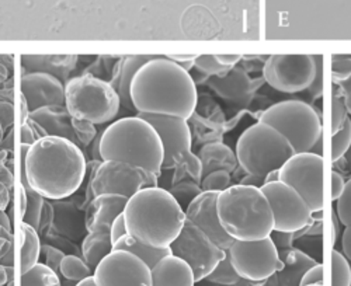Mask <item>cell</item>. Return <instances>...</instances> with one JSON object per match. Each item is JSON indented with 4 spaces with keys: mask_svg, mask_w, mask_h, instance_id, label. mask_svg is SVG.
Listing matches in <instances>:
<instances>
[{
    "mask_svg": "<svg viewBox=\"0 0 351 286\" xmlns=\"http://www.w3.org/2000/svg\"><path fill=\"white\" fill-rule=\"evenodd\" d=\"M130 97L136 114H159L190 120L197 108V84L186 69L167 56L146 62L131 81Z\"/></svg>",
    "mask_w": 351,
    "mask_h": 286,
    "instance_id": "6da1fadb",
    "label": "cell"
},
{
    "mask_svg": "<svg viewBox=\"0 0 351 286\" xmlns=\"http://www.w3.org/2000/svg\"><path fill=\"white\" fill-rule=\"evenodd\" d=\"M87 173L83 151L69 139L45 136L25 155L28 185L45 199H65L75 194Z\"/></svg>",
    "mask_w": 351,
    "mask_h": 286,
    "instance_id": "7a4b0ae2",
    "label": "cell"
},
{
    "mask_svg": "<svg viewBox=\"0 0 351 286\" xmlns=\"http://www.w3.org/2000/svg\"><path fill=\"white\" fill-rule=\"evenodd\" d=\"M123 215L128 235L155 248H169L186 223V212L178 199L159 185L134 194Z\"/></svg>",
    "mask_w": 351,
    "mask_h": 286,
    "instance_id": "3957f363",
    "label": "cell"
},
{
    "mask_svg": "<svg viewBox=\"0 0 351 286\" xmlns=\"http://www.w3.org/2000/svg\"><path fill=\"white\" fill-rule=\"evenodd\" d=\"M100 156L103 160L130 163L160 177L165 151L156 129L134 116L111 122L101 132Z\"/></svg>",
    "mask_w": 351,
    "mask_h": 286,
    "instance_id": "277c9868",
    "label": "cell"
},
{
    "mask_svg": "<svg viewBox=\"0 0 351 286\" xmlns=\"http://www.w3.org/2000/svg\"><path fill=\"white\" fill-rule=\"evenodd\" d=\"M218 218L233 240L267 239L274 231V215L267 196L260 188L235 184L218 194Z\"/></svg>",
    "mask_w": 351,
    "mask_h": 286,
    "instance_id": "5b68a950",
    "label": "cell"
},
{
    "mask_svg": "<svg viewBox=\"0 0 351 286\" xmlns=\"http://www.w3.org/2000/svg\"><path fill=\"white\" fill-rule=\"evenodd\" d=\"M235 155L247 174L266 180L267 174L280 170L295 151L281 132L265 122H257L241 135Z\"/></svg>",
    "mask_w": 351,
    "mask_h": 286,
    "instance_id": "8992f818",
    "label": "cell"
},
{
    "mask_svg": "<svg viewBox=\"0 0 351 286\" xmlns=\"http://www.w3.org/2000/svg\"><path fill=\"white\" fill-rule=\"evenodd\" d=\"M65 107L75 120L103 125L119 116L121 101L108 81L83 73L66 81Z\"/></svg>",
    "mask_w": 351,
    "mask_h": 286,
    "instance_id": "52a82bcc",
    "label": "cell"
},
{
    "mask_svg": "<svg viewBox=\"0 0 351 286\" xmlns=\"http://www.w3.org/2000/svg\"><path fill=\"white\" fill-rule=\"evenodd\" d=\"M258 122H265L281 132L295 153L309 152L324 135V127L316 109L301 100H287L269 107Z\"/></svg>",
    "mask_w": 351,
    "mask_h": 286,
    "instance_id": "ba28073f",
    "label": "cell"
},
{
    "mask_svg": "<svg viewBox=\"0 0 351 286\" xmlns=\"http://www.w3.org/2000/svg\"><path fill=\"white\" fill-rule=\"evenodd\" d=\"M136 116L148 121L162 140L165 151L162 170L184 167L195 181H199L202 177V164L199 157L191 152V131L187 120L173 116H159V114H136Z\"/></svg>",
    "mask_w": 351,
    "mask_h": 286,
    "instance_id": "9c48e42d",
    "label": "cell"
},
{
    "mask_svg": "<svg viewBox=\"0 0 351 286\" xmlns=\"http://www.w3.org/2000/svg\"><path fill=\"white\" fill-rule=\"evenodd\" d=\"M158 176L143 168L119 160H103L87 184L86 199L100 194H119L131 198L139 190L158 187Z\"/></svg>",
    "mask_w": 351,
    "mask_h": 286,
    "instance_id": "30bf717a",
    "label": "cell"
},
{
    "mask_svg": "<svg viewBox=\"0 0 351 286\" xmlns=\"http://www.w3.org/2000/svg\"><path fill=\"white\" fill-rule=\"evenodd\" d=\"M226 252L237 274L246 281L263 282L284 267L271 237L252 242L235 240Z\"/></svg>",
    "mask_w": 351,
    "mask_h": 286,
    "instance_id": "8fae6325",
    "label": "cell"
},
{
    "mask_svg": "<svg viewBox=\"0 0 351 286\" xmlns=\"http://www.w3.org/2000/svg\"><path fill=\"white\" fill-rule=\"evenodd\" d=\"M278 181L294 188L313 213L324 209V156L295 153L278 170Z\"/></svg>",
    "mask_w": 351,
    "mask_h": 286,
    "instance_id": "7c38bea8",
    "label": "cell"
},
{
    "mask_svg": "<svg viewBox=\"0 0 351 286\" xmlns=\"http://www.w3.org/2000/svg\"><path fill=\"white\" fill-rule=\"evenodd\" d=\"M171 254L184 260L193 270L195 282L207 276L225 259L226 251L218 247L199 227L186 220L182 232L170 244Z\"/></svg>",
    "mask_w": 351,
    "mask_h": 286,
    "instance_id": "4fadbf2b",
    "label": "cell"
},
{
    "mask_svg": "<svg viewBox=\"0 0 351 286\" xmlns=\"http://www.w3.org/2000/svg\"><path fill=\"white\" fill-rule=\"evenodd\" d=\"M316 73L312 55H271L263 66V76L273 89L294 94L308 90Z\"/></svg>",
    "mask_w": 351,
    "mask_h": 286,
    "instance_id": "5bb4252c",
    "label": "cell"
},
{
    "mask_svg": "<svg viewBox=\"0 0 351 286\" xmlns=\"http://www.w3.org/2000/svg\"><path fill=\"white\" fill-rule=\"evenodd\" d=\"M260 190L271 205L276 232L297 233L311 223L313 212L292 187L281 181H271L263 184Z\"/></svg>",
    "mask_w": 351,
    "mask_h": 286,
    "instance_id": "9a60e30c",
    "label": "cell"
},
{
    "mask_svg": "<svg viewBox=\"0 0 351 286\" xmlns=\"http://www.w3.org/2000/svg\"><path fill=\"white\" fill-rule=\"evenodd\" d=\"M97 286H152L151 267L130 251L112 250L93 271Z\"/></svg>",
    "mask_w": 351,
    "mask_h": 286,
    "instance_id": "2e32d148",
    "label": "cell"
},
{
    "mask_svg": "<svg viewBox=\"0 0 351 286\" xmlns=\"http://www.w3.org/2000/svg\"><path fill=\"white\" fill-rule=\"evenodd\" d=\"M218 194L219 192L215 191H201L184 209V212L186 220L194 223L218 247L228 251L235 240L225 232L219 222L217 211Z\"/></svg>",
    "mask_w": 351,
    "mask_h": 286,
    "instance_id": "e0dca14e",
    "label": "cell"
},
{
    "mask_svg": "<svg viewBox=\"0 0 351 286\" xmlns=\"http://www.w3.org/2000/svg\"><path fill=\"white\" fill-rule=\"evenodd\" d=\"M20 93L27 100L30 112L47 105H65V84L49 73L27 72L23 75Z\"/></svg>",
    "mask_w": 351,
    "mask_h": 286,
    "instance_id": "ac0fdd59",
    "label": "cell"
},
{
    "mask_svg": "<svg viewBox=\"0 0 351 286\" xmlns=\"http://www.w3.org/2000/svg\"><path fill=\"white\" fill-rule=\"evenodd\" d=\"M158 55H130L119 58L112 68V75L110 79V84L115 89V92L120 96L121 107H124L127 111H135L131 97H130V89L131 81L135 76V73L146 64L152 60H155Z\"/></svg>",
    "mask_w": 351,
    "mask_h": 286,
    "instance_id": "d6986e66",
    "label": "cell"
},
{
    "mask_svg": "<svg viewBox=\"0 0 351 286\" xmlns=\"http://www.w3.org/2000/svg\"><path fill=\"white\" fill-rule=\"evenodd\" d=\"M28 118L40 124L48 136H58L72 140L77 145L73 129V118L65 105H47L28 114Z\"/></svg>",
    "mask_w": 351,
    "mask_h": 286,
    "instance_id": "ffe728a7",
    "label": "cell"
},
{
    "mask_svg": "<svg viewBox=\"0 0 351 286\" xmlns=\"http://www.w3.org/2000/svg\"><path fill=\"white\" fill-rule=\"evenodd\" d=\"M128 199L130 198L119 194L96 195L86 209L84 224L87 232L100 224L111 226L114 219L124 212Z\"/></svg>",
    "mask_w": 351,
    "mask_h": 286,
    "instance_id": "44dd1931",
    "label": "cell"
},
{
    "mask_svg": "<svg viewBox=\"0 0 351 286\" xmlns=\"http://www.w3.org/2000/svg\"><path fill=\"white\" fill-rule=\"evenodd\" d=\"M152 286H194L195 278L191 267L173 254L165 257L151 268Z\"/></svg>",
    "mask_w": 351,
    "mask_h": 286,
    "instance_id": "7402d4cb",
    "label": "cell"
},
{
    "mask_svg": "<svg viewBox=\"0 0 351 286\" xmlns=\"http://www.w3.org/2000/svg\"><path fill=\"white\" fill-rule=\"evenodd\" d=\"M20 61L28 72L49 73L60 79L64 84L69 80L71 72L75 69L77 56L66 55H23Z\"/></svg>",
    "mask_w": 351,
    "mask_h": 286,
    "instance_id": "603a6c76",
    "label": "cell"
},
{
    "mask_svg": "<svg viewBox=\"0 0 351 286\" xmlns=\"http://www.w3.org/2000/svg\"><path fill=\"white\" fill-rule=\"evenodd\" d=\"M108 224H100L89 232L83 240L82 252L83 260L93 271L100 264V261L112 251V242L110 236Z\"/></svg>",
    "mask_w": 351,
    "mask_h": 286,
    "instance_id": "cb8c5ba5",
    "label": "cell"
},
{
    "mask_svg": "<svg viewBox=\"0 0 351 286\" xmlns=\"http://www.w3.org/2000/svg\"><path fill=\"white\" fill-rule=\"evenodd\" d=\"M21 247H20V274L30 271L40 260L41 242L38 231L33 226L21 222Z\"/></svg>",
    "mask_w": 351,
    "mask_h": 286,
    "instance_id": "d4e9b609",
    "label": "cell"
},
{
    "mask_svg": "<svg viewBox=\"0 0 351 286\" xmlns=\"http://www.w3.org/2000/svg\"><path fill=\"white\" fill-rule=\"evenodd\" d=\"M280 259L284 264L282 270L280 271L282 274L284 279L291 281L289 286H300L302 275L315 264H317L313 259L305 252L295 250V248H288L284 250V254L280 255Z\"/></svg>",
    "mask_w": 351,
    "mask_h": 286,
    "instance_id": "484cf974",
    "label": "cell"
},
{
    "mask_svg": "<svg viewBox=\"0 0 351 286\" xmlns=\"http://www.w3.org/2000/svg\"><path fill=\"white\" fill-rule=\"evenodd\" d=\"M112 250L130 251L134 255L139 257V259L148 264L151 268L155 267L162 259H165V257L171 254L170 247L169 248H155V247H151L148 244H145V243L136 240L131 235H125L119 242L114 243Z\"/></svg>",
    "mask_w": 351,
    "mask_h": 286,
    "instance_id": "4316f807",
    "label": "cell"
},
{
    "mask_svg": "<svg viewBox=\"0 0 351 286\" xmlns=\"http://www.w3.org/2000/svg\"><path fill=\"white\" fill-rule=\"evenodd\" d=\"M214 86L222 96L241 100L247 94L250 84L246 73H243L242 70L230 69L229 72L223 73L222 77L215 79Z\"/></svg>",
    "mask_w": 351,
    "mask_h": 286,
    "instance_id": "83f0119b",
    "label": "cell"
},
{
    "mask_svg": "<svg viewBox=\"0 0 351 286\" xmlns=\"http://www.w3.org/2000/svg\"><path fill=\"white\" fill-rule=\"evenodd\" d=\"M20 286H61V281L51 267L37 263L30 271L20 276Z\"/></svg>",
    "mask_w": 351,
    "mask_h": 286,
    "instance_id": "f1b7e54d",
    "label": "cell"
},
{
    "mask_svg": "<svg viewBox=\"0 0 351 286\" xmlns=\"http://www.w3.org/2000/svg\"><path fill=\"white\" fill-rule=\"evenodd\" d=\"M201 164H202V168L206 166H214V164H222L223 170H228L226 166L228 163L230 166L235 167V163L238 161L237 160V155L233 156L232 151L223 145H211V146H207L204 148L201 151Z\"/></svg>",
    "mask_w": 351,
    "mask_h": 286,
    "instance_id": "f546056e",
    "label": "cell"
},
{
    "mask_svg": "<svg viewBox=\"0 0 351 286\" xmlns=\"http://www.w3.org/2000/svg\"><path fill=\"white\" fill-rule=\"evenodd\" d=\"M333 83L339 86L341 96L351 90V56H333L332 58Z\"/></svg>",
    "mask_w": 351,
    "mask_h": 286,
    "instance_id": "4dcf8cb0",
    "label": "cell"
},
{
    "mask_svg": "<svg viewBox=\"0 0 351 286\" xmlns=\"http://www.w3.org/2000/svg\"><path fill=\"white\" fill-rule=\"evenodd\" d=\"M60 271L66 279L75 281V282H80L84 278L93 275L92 268L87 265L84 260L79 259L76 255H65L61 263Z\"/></svg>",
    "mask_w": 351,
    "mask_h": 286,
    "instance_id": "1f68e13d",
    "label": "cell"
},
{
    "mask_svg": "<svg viewBox=\"0 0 351 286\" xmlns=\"http://www.w3.org/2000/svg\"><path fill=\"white\" fill-rule=\"evenodd\" d=\"M332 286H351V264L336 248L332 251Z\"/></svg>",
    "mask_w": 351,
    "mask_h": 286,
    "instance_id": "d6a6232c",
    "label": "cell"
},
{
    "mask_svg": "<svg viewBox=\"0 0 351 286\" xmlns=\"http://www.w3.org/2000/svg\"><path fill=\"white\" fill-rule=\"evenodd\" d=\"M44 196L37 194L36 191H32L27 194V207L23 215V222L33 226L34 229L40 227L43 212H44Z\"/></svg>",
    "mask_w": 351,
    "mask_h": 286,
    "instance_id": "836d02e7",
    "label": "cell"
},
{
    "mask_svg": "<svg viewBox=\"0 0 351 286\" xmlns=\"http://www.w3.org/2000/svg\"><path fill=\"white\" fill-rule=\"evenodd\" d=\"M351 146V120L347 118L344 125L332 133V160H340Z\"/></svg>",
    "mask_w": 351,
    "mask_h": 286,
    "instance_id": "e575fe53",
    "label": "cell"
},
{
    "mask_svg": "<svg viewBox=\"0 0 351 286\" xmlns=\"http://www.w3.org/2000/svg\"><path fill=\"white\" fill-rule=\"evenodd\" d=\"M208 281L211 282H217L221 285H235L239 282L241 276L237 274L235 268H233L229 255L226 252L225 259L217 265V268L207 276Z\"/></svg>",
    "mask_w": 351,
    "mask_h": 286,
    "instance_id": "d590c367",
    "label": "cell"
},
{
    "mask_svg": "<svg viewBox=\"0 0 351 286\" xmlns=\"http://www.w3.org/2000/svg\"><path fill=\"white\" fill-rule=\"evenodd\" d=\"M194 69L207 76H219L230 70V68L218 61L217 55H197L194 60Z\"/></svg>",
    "mask_w": 351,
    "mask_h": 286,
    "instance_id": "8d00e7d4",
    "label": "cell"
},
{
    "mask_svg": "<svg viewBox=\"0 0 351 286\" xmlns=\"http://www.w3.org/2000/svg\"><path fill=\"white\" fill-rule=\"evenodd\" d=\"M230 185V174L228 170H215L211 171L201 181V191H215L221 192Z\"/></svg>",
    "mask_w": 351,
    "mask_h": 286,
    "instance_id": "74e56055",
    "label": "cell"
},
{
    "mask_svg": "<svg viewBox=\"0 0 351 286\" xmlns=\"http://www.w3.org/2000/svg\"><path fill=\"white\" fill-rule=\"evenodd\" d=\"M335 211L340 219V223L344 227L351 226V179L346 183L341 195L336 201Z\"/></svg>",
    "mask_w": 351,
    "mask_h": 286,
    "instance_id": "f35d334b",
    "label": "cell"
},
{
    "mask_svg": "<svg viewBox=\"0 0 351 286\" xmlns=\"http://www.w3.org/2000/svg\"><path fill=\"white\" fill-rule=\"evenodd\" d=\"M73 124V129L76 133V139H77V146H87L90 145V142L97 136V131L95 124L87 122V121H82V120H75L72 121ZM82 149V148H80Z\"/></svg>",
    "mask_w": 351,
    "mask_h": 286,
    "instance_id": "ab89813d",
    "label": "cell"
},
{
    "mask_svg": "<svg viewBox=\"0 0 351 286\" xmlns=\"http://www.w3.org/2000/svg\"><path fill=\"white\" fill-rule=\"evenodd\" d=\"M348 118V111L341 94H335L332 100V133L337 132Z\"/></svg>",
    "mask_w": 351,
    "mask_h": 286,
    "instance_id": "60d3db41",
    "label": "cell"
},
{
    "mask_svg": "<svg viewBox=\"0 0 351 286\" xmlns=\"http://www.w3.org/2000/svg\"><path fill=\"white\" fill-rule=\"evenodd\" d=\"M170 192L176 199H178L180 205H183V201H187V207H189L193 199L201 192V187L191 183H183L179 187H174Z\"/></svg>",
    "mask_w": 351,
    "mask_h": 286,
    "instance_id": "b9f144b4",
    "label": "cell"
},
{
    "mask_svg": "<svg viewBox=\"0 0 351 286\" xmlns=\"http://www.w3.org/2000/svg\"><path fill=\"white\" fill-rule=\"evenodd\" d=\"M315 61H316V73L308 90L311 92L312 97L317 99L322 96V92H324V56H317V58L315 56Z\"/></svg>",
    "mask_w": 351,
    "mask_h": 286,
    "instance_id": "7bdbcfd3",
    "label": "cell"
},
{
    "mask_svg": "<svg viewBox=\"0 0 351 286\" xmlns=\"http://www.w3.org/2000/svg\"><path fill=\"white\" fill-rule=\"evenodd\" d=\"M324 285V264H315L301 278L300 286Z\"/></svg>",
    "mask_w": 351,
    "mask_h": 286,
    "instance_id": "ee69618b",
    "label": "cell"
},
{
    "mask_svg": "<svg viewBox=\"0 0 351 286\" xmlns=\"http://www.w3.org/2000/svg\"><path fill=\"white\" fill-rule=\"evenodd\" d=\"M41 251L45 252V255H47V265L51 267L53 271L60 270L61 263H62V260H64L65 254H64L62 251H60V250H56V248L51 247V246H44V247H41Z\"/></svg>",
    "mask_w": 351,
    "mask_h": 286,
    "instance_id": "f6af8a7d",
    "label": "cell"
},
{
    "mask_svg": "<svg viewBox=\"0 0 351 286\" xmlns=\"http://www.w3.org/2000/svg\"><path fill=\"white\" fill-rule=\"evenodd\" d=\"M125 235H128V232H127L124 215L121 213V215H119V216L114 219V222L111 223V227H110V236H111L112 244L119 242Z\"/></svg>",
    "mask_w": 351,
    "mask_h": 286,
    "instance_id": "bcb514c9",
    "label": "cell"
},
{
    "mask_svg": "<svg viewBox=\"0 0 351 286\" xmlns=\"http://www.w3.org/2000/svg\"><path fill=\"white\" fill-rule=\"evenodd\" d=\"M13 124H14L13 105L5 101H0V125L3 127V129H6Z\"/></svg>",
    "mask_w": 351,
    "mask_h": 286,
    "instance_id": "7dc6e473",
    "label": "cell"
},
{
    "mask_svg": "<svg viewBox=\"0 0 351 286\" xmlns=\"http://www.w3.org/2000/svg\"><path fill=\"white\" fill-rule=\"evenodd\" d=\"M295 233H284V232H276L273 231V233L270 235V237L273 239L274 244L277 248H282V250H288L291 247L292 239H294Z\"/></svg>",
    "mask_w": 351,
    "mask_h": 286,
    "instance_id": "c3c4849f",
    "label": "cell"
},
{
    "mask_svg": "<svg viewBox=\"0 0 351 286\" xmlns=\"http://www.w3.org/2000/svg\"><path fill=\"white\" fill-rule=\"evenodd\" d=\"M330 183H332V194H330L332 201H337L339 196L341 195V192L344 190L346 181L339 173H336V171H332V181Z\"/></svg>",
    "mask_w": 351,
    "mask_h": 286,
    "instance_id": "681fc988",
    "label": "cell"
},
{
    "mask_svg": "<svg viewBox=\"0 0 351 286\" xmlns=\"http://www.w3.org/2000/svg\"><path fill=\"white\" fill-rule=\"evenodd\" d=\"M341 252L351 264V226H346L341 233Z\"/></svg>",
    "mask_w": 351,
    "mask_h": 286,
    "instance_id": "f907efd6",
    "label": "cell"
},
{
    "mask_svg": "<svg viewBox=\"0 0 351 286\" xmlns=\"http://www.w3.org/2000/svg\"><path fill=\"white\" fill-rule=\"evenodd\" d=\"M20 140H21V145H28V146H32L33 143H36V140H37L33 128H32L30 125H28L27 121H25L24 124H21Z\"/></svg>",
    "mask_w": 351,
    "mask_h": 286,
    "instance_id": "816d5d0a",
    "label": "cell"
},
{
    "mask_svg": "<svg viewBox=\"0 0 351 286\" xmlns=\"http://www.w3.org/2000/svg\"><path fill=\"white\" fill-rule=\"evenodd\" d=\"M217 58L222 65L232 69V68H235V65L242 60V56L241 55H230V53H221V55H217Z\"/></svg>",
    "mask_w": 351,
    "mask_h": 286,
    "instance_id": "f5cc1de1",
    "label": "cell"
},
{
    "mask_svg": "<svg viewBox=\"0 0 351 286\" xmlns=\"http://www.w3.org/2000/svg\"><path fill=\"white\" fill-rule=\"evenodd\" d=\"M10 190L3 184L0 183V209L6 211L9 204H10Z\"/></svg>",
    "mask_w": 351,
    "mask_h": 286,
    "instance_id": "db71d44e",
    "label": "cell"
},
{
    "mask_svg": "<svg viewBox=\"0 0 351 286\" xmlns=\"http://www.w3.org/2000/svg\"><path fill=\"white\" fill-rule=\"evenodd\" d=\"M332 219H333V246L336 247L337 243H339V239L341 236L343 232H340V219L336 213V211H332Z\"/></svg>",
    "mask_w": 351,
    "mask_h": 286,
    "instance_id": "11a10c76",
    "label": "cell"
},
{
    "mask_svg": "<svg viewBox=\"0 0 351 286\" xmlns=\"http://www.w3.org/2000/svg\"><path fill=\"white\" fill-rule=\"evenodd\" d=\"M0 227L5 229V231L9 233H13V222L9 213L3 209H0Z\"/></svg>",
    "mask_w": 351,
    "mask_h": 286,
    "instance_id": "9f6ffc18",
    "label": "cell"
},
{
    "mask_svg": "<svg viewBox=\"0 0 351 286\" xmlns=\"http://www.w3.org/2000/svg\"><path fill=\"white\" fill-rule=\"evenodd\" d=\"M266 183V180L263 177H258V176H253V174H247L245 177V180H242L241 184H245V185H252V187H257V188H261V185Z\"/></svg>",
    "mask_w": 351,
    "mask_h": 286,
    "instance_id": "6f0895ef",
    "label": "cell"
},
{
    "mask_svg": "<svg viewBox=\"0 0 351 286\" xmlns=\"http://www.w3.org/2000/svg\"><path fill=\"white\" fill-rule=\"evenodd\" d=\"M195 56H197V55H169L167 58L171 60V61H174V62H178L179 65H183V64H187V62L194 61Z\"/></svg>",
    "mask_w": 351,
    "mask_h": 286,
    "instance_id": "680465c9",
    "label": "cell"
},
{
    "mask_svg": "<svg viewBox=\"0 0 351 286\" xmlns=\"http://www.w3.org/2000/svg\"><path fill=\"white\" fill-rule=\"evenodd\" d=\"M324 135H322L319 139H317V142L315 143V145L312 146V149L309 151L311 153H315V155H317V156H322L324 155Z\"/></svg>",
    "mask_w": 351,
    "mask_h": 286,
    "instance_id": "91938a15",
    "label": "cell"
},
{
    "mask_svg": "<svg viewBox=\"0 0 351 286\" xmlns=\"http://www.w3.org/2000/svg\"><path fill=\"white\" fill-rule=\"evenodd\" d=\"M76 286H97V283H96V281H95V276H93V275H90V276L84 278L83 281L77 282V283H76Z\"/></svg>",
    "mask_w": 351,
    "mask_h": 286,
    "instance_id": "94428289",
    "label": "cell"
},
{
    "mask_svg": "<svg viewBox=\"0 0 351 286\" xmlns=\"http://www.w3.org/2000/svg\"><path fill=\"white\" fill-rule=\"evenodd\" d=\"M343 99H344V104H346L347 111L351 114V90L347 92V93H344V94H343Z\"/></svg>",
    "mask_w": 351,
    "mask_h": 286,
    "instance_id": "6125c7cd",
    "label": "cell"
},
{
    "mask_svg": "<svg viewBox=\"0 0 351 286\" xmlns=\"http://www.w3.org/2000/svg\"><path fill=\"white\" fill-rule=\"evenodd\" d=\"M3 127L2 125H0V140H2V138H3Z\"/></svg>",
    "mask_w": 351,
    "mask_h": 286,
    "instance_id": "be15d7a7",
    "label": "cell"
},
{
    "mask_svg": "<svg viewBox=\"0 0 351 286\" xmlns=\"http://www.w3.org/2000/svg\"><path fill=\"white\" fill-rule=\"evenodd\" d=\"M309 286H324V285H309Z\"/></svg>",
    "mask_w": 351,
    "mask_h": 286,
    "instance_id": "e7e4bbea",
    "label": "cell"
}]
</instances>
